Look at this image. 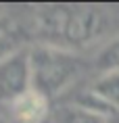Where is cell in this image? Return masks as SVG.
Here are the masks:
<instances>
[{"label": "cell", "mask_w": 119, "mask_h": 123, "mask_svg": "<svg viewBox=\"0 0 119 123\" xmlns=\"http://www.w3.org/2000/svg\"><path fill=\"white\" fill-rule=\"evenodd\" d=\"M113 8L96 4H59L38 11V27L48 40L46 44L71 52L105 40L113 29Z\"/></svg>", "instance_id": "cell-1"}, {"label": "cell", "mask_w": 119, "mask_h": 123, "mask_svg": "<svg viewBox=\"0 0 119 123\" xmlns=\"http://www.w3.org/2000/svg\"><path fill=\"white\" fill-rule=\"evenodd\" d=\"M31 88L46 98H56L75 84L81 63L75 52L50 44H40L29 50Z\"/></svg>", "instance_id": "cell-2"}, {"label": "cell", "mask_w": 119, "mask_h": 123, "mask_svg": "<svg viewBox=\"0 0 119 123\" xmlns=\"http://www.w3.org/2000/svg\"><path fill=\"white\" fill-rule=\"evenodd\" d=\"M29 88H31L29 50L19 48L0 58V102H13Z\"/></svg>", "instance_id": "cell-3"}, {"label": "cell", "mask_w": 119, "mask_h": 123, "mask_svg": "<svg viewBox=\"0 0 119 123\" xmlns=\"http://www.w3.org/2000/svg\"><path fill=\"white\" fill-rule=\"evenodd\" d=\"M8 121L11 123H48L52 115L50 98L29 88L19 98L8 102Z\"/></svg>", "instance_id": "cell-4"}, {"label": "cell", "mask_w": 119, "mask_h": 123, "mask_svg": "<svg viewBox=\"0 0 119 123\" xmlns=\"http://www.w3.org/2000/svg\"><path fill=\"white\" fill-rule=\"evenodd\" d=\"M90 90L106 106H111L115 113H119V71L100 73L98 77L94 79V84L90 86Z\"/></svg>", "instance_id": "cell-5"}, {"label": "cell", "mask_w": 119, "mask_h": 123, "mask_svg": "<svg viewBox=\"0 0 119 123\" xmlns=\"http://www.w3.org/2000/svg\"><path fill=\"white\" fill-rule=\"evenodd\" d=\"M106 117H98L73 102H63L52 109L50 123H105Z\"/></svg>", "instance_id": "cell-6"}, {"label": "cell", "mask_w": 119, "mask_h": 123, "mask_svg": "<svg viewBox=\"0 0 119 123\" xmlns=\"http://www.w3.org/2000/svg\"><path fill=\"white\" fill-rule=\"evenodd\" d=\"M94 65L100 73H111V71H119V33L115 38L106 40L102 48L96 54Z\"/></svg>", "instance_id": "cell-7"}, {"label": "cell", "mask_w": 119, "mask_h": 123, "mask_svg": "<svg viewBox=\"0 0 119 123\" xmlns=\"http://www.w3.org/2000/svg\"><path fill=\"white\" fill-rule=\"evenodd\" d=\"M11 29V21H8L6 15H0V40L4 38V33Z\"/></svg>", "instance_id": "cell-8"}, {"label": "cell", "mask_w": 119, "mask_h": 123, "mask_svg": "<svg viewBox=\"0 0 119 123\" xmlns=\"http://www.w3.org/2000/svg\"><path fill=\"white\" fill-rule=\"evenodd\" d=\"M105 123H119V115H113V117H106Z\"/></svg>", "instance_id": "cell-9"}, {"label": "cell", "mask_w": 119, "mask_h": 123, "mask_svg": "<svg viewBox=\"0 0 119 123\" xmlns=\"http://www.w3.org/2000/svg\"><path fill=\"white\" fill-rule=\"evenodd\" d=\"M0 123H11V121H8V117H4V115H0Z\"/></svg>", "instance_id": "cell-10"}, {"label": "cell", "mask_w": 119, "mask_h": 123, "mask_svg": "<svg viewBox=\"0 0 119 123\" xmlns=\"http://www.w3.org/2000/svg\"><path fill=\"white\" fill-rule=\"evenodd\" d=\"M0 15H4V11H2V6H0Z\"/></svg>", "instance_id": "cell-11"}, {"label": "cell", "mask_w": 119, "mask_h": 123, "mask_svg": "<svg viewBox=\"0 0 119 123\" xmlns=\"http://www.w3.org/2000/svg\"><path fill=\"white\" fill-rule=\"evenodd\" d=\"M48 123H50V121H48Z\"/></svg>", "instance_id": "cell-12"}]
</instances>
